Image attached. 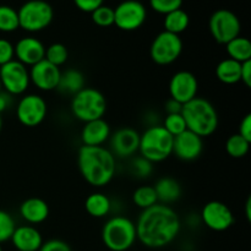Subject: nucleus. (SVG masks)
<instances>
[{
    "label": "nucleus",
    "mask_w": 251,
    "mask_h": 251,
    "mask_svg": "<svg viewBox=\"0 0 251 251\" xmlns=\"http://www.w3.org/2000/svg\"><path fill=\"white\" fill-rule=\"evenodd\" d=\"M240 71H242V63L228 58L218 63L216 68V76L222 83L234 85L240 81Z\"/></svg>",
    "instance_id": "25"
},
{
    "label": "nucleus",
    "mask_w": 251,
    "mask_h": 251,
    "mask_svg": "<svg viewBox=\"0 0 251 251\" xmlns=\"http://www.w3.org/2000/svg\"><path fill=\"white\" fill-rule=\"evenodd\" d=\"M147 10L137 0H125L114 9V25L122 31H135L145 24Z\"/></svg>",
    "instance_id": "11"
},
{
    "label": "nucleus",
    "mask_w": 251,
    "mask_h": 251,
    "mask_svg": "<svg viewBox=\"0 0 251 251\" xmlns=\"http://www.w3.org/2000/svg\"><path fill=\"white\" fill-rule=\"evenodd\" d=\"M245 215H247V218L248 221L251 220V198H248L247 200V203H245Z\"/></svg>",
    "instance_id": "44"
},
{
    "label": "nucleus",
    "mask_w": 251,
    "mask_h": 251,
    "mask_svg": "<svg viewBox=\"0 0 251 251\" xmlns=\"http://www.w3.org/2000/svg\"><path fill=\"white\" fill-rule=\"evenodd\" d=\"M190 17L183 9H178L164 15V31L173 34H180L189 27Z\"/></svg>",
    "instance_id": "27"
},
{
    "label": "nucleus",
    "mask_w": 251,
    "mask_h": 251,
    "mask_svg": "<svg viewBox=\"0 0 251 251\" xmlns=\"http://www.w3.org/2000/svg\"><path fill=\"white\" fill-rule=\"evenodd\" d=\"M85 208L91 217H105L112 210V201L102 193H92L85 200Z\"/></svg>",
    "instance_id": "24"
},
{
    "label": "nucleus",
    "mask_w": 251,
    "mask_h": 251,
    "mask_svg": "<svg viewBox=\"0 0 251 251\" xmlns=\"http://www.w3.org/2000/svg\"><path fill=\"white\" fill-rule=\"evenodd\" d=\"M183 51V41L178 34L163 31L154 37L150 48L151 59L157 65H171Z\"/></svg>",
    "instance_id": "8"
},
{
    "label": "nucleus",
    "mask_w": 251,
    "mask_h": 251,
    "mask_svg": "<svg viewBox=\"0 0 251 251\" xmlns=\"http://www.w3.org/2000/svg\"><path fill=\"white\" fill-rule=\"evenodd\" d=\"M10 240L17 251H38L43 244L41 232L31 225L15 228Z\"/></svg>",
    "instance_id": "19"
},
{
    "label": "nucleus",
    "mask_w": 251,
    "mask_h": 251,
    "mask_svg": "<svg viewBox=\"0 0 251 251\" xmlns=\"http://www.w3.org/2000/svg\"><path fill=\"white\" fill-rule=\"evenodd\" d=\"M183 0H150V6L156 12L167 15L172 11L181 9Z\"/></svg>",
    "instance_id": "35"
},
{
    "label": "nucleus",
    "mask_w": 251,
    "mask_h": 251,
    "mask_svg": "<svg viewBox=\"0 0 251 251\" xmlns=\"http://www.w3.org/2000/svg\"><path fill=\"white\" fill-rule=\"evenodd\" d=\"M181 115L185 120L186 129L200 137L211 136L218 127V114L210 100L195 97L181 108Z\"/></svg>",
    "instance_id": "3"
},
{
    "label": "nucleus",
    "mask_w": 251,
    "mask_h": 251,
    "mask_svg": "<svg viewBox=\"0 0 251 251\" xmlns=\"http://www.w3.org/2000/svg\"><path fill=\"white\" fill-rule=\"evenodd\" d=\"M85 88V76L77 69H68L61 73L56 90L66 95H76Z\"/></svg>",
    "instance_id": "23"
},
{
    "label": "nucleus",
    "mask_w": 251,
    "mask_h": 251,
    "mask_svg": "<svg viewBox=\"0 0 251 251\" xmlns=\"http://www.w3.org/2000/svg\"><path fill=\"white\" fill-rule=\"evenodd\" d=\"M11 104V97L6 92H0V114L7 109Z\"/></svg>",
    "instance_id": "43"
},
{
    "label": "nucleus",
    "mask_w": 251,
    "mask_h": 251,
    "mask_svg": "<svg viewBox=\"0 0 251 251\" xmlns=\"http://www.w3.org/2000/svg\"><path fill=\"white\" fill-rule=\"evenodd\" d=\"M71 112L76 119L83 123L102 119L107 112V100L100 91L85 87L73 96Z\"/></svg>",
    "instance_id": "6"
},
{
    "label": "nucleus",
    "mask_w": 251,
    "mask_h": 251,
    "mask_svg": "<svg viewBox=\"0 0 251 251\" xmlns=\"http://www.w3.org/2000/svg\"><path fill=\"white\" fill-rule=\"evenodd\" d=\"M92 21L100 27H109L114 25V9L103 4L91 12Z\"/></svg>",
    "instance_id": "32"
},
{
    "label": "nucleus",
    "mask_w": 251,
    "mask_h": 251,
    "mask_svg": "<svg viewBox=\"0 0 251 251\" xmlns=\"http://www.w3.org/2000/svg\"><path fill=\"white\" fill-rule=\"evenodd\" d=\"M16 117L27 127L38 126L47 117V103L38 95H25L16 107Z\"/></svg>",
    "instance_id": "12"
},
{
    "label": "nucleus",
    "mask_w": 251,
    "mask_h": 251,
    "mask_svg": "<svg viewBox=\"0 0 251 251\" xmlns=\"http://www.w3.org/2000/svg\"><path fill=\"white\" fill-rule=\"evenodd\" d=\"M240 81H242L247 87H251V60L242 63Z\"/></svg>",
    "instance_id": "41"
},
{
    "label": "nucleus",
    "mask_w": 251,
    "mask_h": 251,
    "mask_svg": "<svg viewBox=\"0 0 251 251\" xmlns=\"http://www.w3.org/2000/svg\"><path fill=\"white\" fill-rule=\"evenodd\" d=\"M110 135L112 132L109 124L102 118L85 123V126L81 131V140L85 146H102L109 140Z\"/></svg>",
    "instance_id": "20"
},
{
    "label": "nucleus",
    "mask_w": 251,
    "mask_h": 251,
    "mask_svg": "<svg viewBox=\"0 0 251 251\" xmlns=\"http://www.w3.org/2000/svg\"><path fill=\"white\" fill-rule=\"evenodd\" d=\"M77 164L82 178L95 188H103L115 176L117 161L112 152L103 146H81Z\"/></svg>",
    "instance_id": "2"
},
{
    "label": "nucleus",
    "mask_w": 251,
    "mask_h": 251,
    "mask_svg": "<svg viewBox=\"0 0 251 251\" xmlns=\"http://www.w3.org/2000/svg\"><path fill=\"white\" fill-rule=\"evenodd\" d=\"M14 58L15 50L11 42H9L7 39L0 38V66L14 60Z\"/></svg>",
    "instance_id": "37"
},
{
    "label": "nucleus",
    "mask_w": 251,
    "mask_h": 251,
    "mask_svg": "<svg viewBox=\"0 0 251 251\" xmlns=\"http://www.w3.org/2000/svg\"><path fill=\"white\" fill-rule=\"evenodd\" d=\"M238 134L240 135V136L244 137L245 140H248V141L251 142V114L245 115L244 118L242 119V122H240L239 124V132Z\"/></svg>",
    "instance_id": "40"
},
{
    "label": "nucleus",
    "mask_w": 251,
    "mask_h": 251,
    "mask_svg": "<svg viewBox=\"0 0 251 251\" xmlns=\"http://www.w3.org/2000/svg\"><path fill=\"white\" fill-rule=\"evenodd\" d=\"M199 82L196 76L190 71H178L172 76L169 81V95L171 98L176 100L180 104L190 102L198 97Z\"/></svg>",
    "instance_id": "14"
},
{
    "label": "nucleus",
    "mask_w": 251,
    "mask_h": 251,
    "mask_svg": "<svg viewBox=\"0 0 251 251\" xmlns=\"http://www.w3.org/2000/svg\"><path fill=\"white\" fill-rule=\"evenodd\" d=\"M1 129H2V117L1 114H0V131H1Z\"/></svg>",
    "instance_id": "45"
},
{
    "label": "nucleus",
    "mask_w": 251,
    "mask_h": 251,
    "mask_svg": "<svg viewBox=\"0 0 251 251\" xmlns=\"http://www.w3.org/2000/svg\"><path fill=\"white\" fill-rule=\"evenodd\" d=\"M20 215L31 226L39 225L49 217V206L43 199L29 198L20 206Z\"/></svg>",
    "instance_id": "21"
},
{
    "label": "nucleus",
    "mask_w": 251,
    "mask_h": 251,
    "mask_svg": "<svg viewBox=\"0 0 251 251\" xmlns=\"http://www.w3.org/2000/svg\"><path fill=\"white\" fill-rule=\"evenodd\" d=\"M132 201L141 210H146V208H150L156 205V203H158V199H157L154 188L149 185L137 188L134 191V195H132Z\"/></svg>",
    "instance_id": "29"
},
{
    "label": "nucleus",
    "mask_w": 251,
    "mask_h": 251,
    "mask_svg": "<svg viewBox=\"0 0 251 251\" xmlns=\"http://www.w3.org/2000/svg\"><path fill=\"white\" fill-rule=\"evenodd\" d=\"M69 58V51L64 44L61 43H53L46 48V55L44 59L49 61L50 64L55 66H61L63 64L66 63Z\"/></svg>",
    "instance_id": "31"
},
{
    "label": "nucleus",
    "mask_w": 251,
    "mask_h": 251,
    "mask_svg": "<svg viewBox=\"0 0 251 251\" xmlns=\"http://www.w3.org/2000/svg\"><path fill=\"white\" fill-rule=\"evenodd\" d=\"M17 15L22 29L27 32H39L51 24L54 10L51 5L44 0H28L17 10Z\"/></svg>",
    "instance_id": "7"
},
{
    "label": "nucleus",
    "mask_w": 251,
    "mask_h": 251,
    "mask_svg": "<svg viewBox=\"0 0 251 251\" xmlns=\"http://www.w3.org/2000/svg\"><path fill=\"white\" fill-rule=\"evenodd\" d=\"M137 239L147 248L159 249L173 243L180 232V218L168 205L156 203L142 210L137 218Z\"/></svg>",
    "instance_id": "1"
},
{
    "label": "nucleus",
    "mask_w": 251,
    "mask_h": 251,
    "mask_svg": "<svg viewBox=\"0 0 251 251\" xmlns=\"http://www.w3.org/2000/svg\"><path fill=\"white\" fill-rule=\"evenodd\" d=\"M208 28L217 43L227 44L240 36L242 25L234 12L227 9H220L211 15Z\"/></svg>",
    "instance_id": "9"
},
{
    "label": "nucleus",
    "mask_w": 251,
    "mask_h": 251,
    "mask_svg": "<svg viewBox=\"0 0 251 251\" xmlns=\"http://www.w3.org/2000/svg\"><path fill=\"white\" fill-rule=\"evenodd\" d=\"M76 7L83 12H92L104 4V0H74Z\"/></svg>",
    "instance_id": "39"
},
{
    "label": "nucleus",
    "mask_w": 251,
    "mask_h": 251,
    "mask_svg": "<svg viewBox=\"0 0 251 251\" xmlns=\"http://www.w3.org/2000/svg\"><path fill=\"white\" fill-rule=\"evenodd\" d=\"M16 223L12 216L4 210H0V244L11 239Z\"/></svg>",
    "instance_id": "34"
},
{
    "label": "nucleus",
    "mask_w": 251,
    "mask_h": 251,
    "mask_svg": "<svg viewBox=\"0 0 251 251\" xmlns=\"http://www.w3.org/2000/svg\"><path fill=\"white\" fill-rule=\"evenodd\" d=\"M181 108H183V104L176 102V100H173V98H171V100L166 103V110L168 114H176V113H181Z\"/></svg>",
    "instance_id": "42"
},
{
    "label": "nucleus",
    "mask_w": 251,
    "mask_h": 251,
    "mask_svg": "<svg viewBox=\"0 0 251 251\" xmlns=\"http://www.w3.org/2000/svg\"><path fill=\"white\" fill-rule=\"evenodd\" d=\"M226 49L229 59H233L238 63L251 60V42L245 37L238 36L237 38L232 39L226 44Z\"/></svg>",
    "instance_id": "26"
},
{
    "label": "nucleus",
    "mask_w": 251,
    "mask_h": 251,
    "mask_svg": "<svg viewBox=\"0 0 251 251\" xmlns=\"http://www.w3.org/2000/svg\"><path fill=\"white\" fill-rule=\"evenodd\" d=\"M0 82L7 95H24L31 83L28 69L14 59L0 66Z\"/></svg>",
    "instance_id": "10"
},
{
    "label": "nucleus",
    "mask_w": 251,
    "mask_h": 251,
    "mask_svg": "<svg viewBox=\"0 0 251 251\" xmlns=\"http://www.w3.org/2000/svg\"><path fill=\"white\" fill-rule=\"evenodd\" d=\"M102 240L110 251L129 250L137 240L136 226L124 216H114L105 222Z\"/></svg>",
    "instance_id": "5"
},
{
    "label": "nucleus",
    "mask_w": 251,
    "mask_h": 251,
    "mask_svg": "<svg viewBox=\"0 0 251 251\" xmlns=\"http://www.w3.org/2000/svg\"><path fill=\"white\" fill-rule=\"evenodd\" d=\"M132 172L137 178H149L153 172V163L142 156L136 157L131 163Z\"/></svg>",
    "instance_id": "36"
},
{
    "label": "nucleus",
    "mask_w": 251,
    "mask_h": 251,
    "mask_svg": "<svg viewBox=\"0 0 251 251\" xmlns=\"http://www.w3.org/2000/svg\"><path fill=\"white\" fill-rule=\"evenodd\" d=\"M2 91V86H1V82H0V92Z\"/></svg>",
    "instance_id": "46"
},
{
    "label": "nucleus",
    "mask_w": 251,
    "mask_h": 251,
    "mask_svg": "<svg viewBox=\"0 0 251 251\" xmlns=\"http://www.w3.org/2000/svg\"><path fill=\"white\" fill-rule=\"evenodd\" d=\"M110 150L114 157L129 158L139 151L140 134L131 127L118 129L110 135Z\"/></svg>",
    "instance_id": "15"
},
{
    "label": "nucleus",
    "mask_w": 251,
    "mask_h": 251,
    "mask_svg": "<svg viewBox=\"0 0 251 251\" xmlns=\"http://www.w3.org/2000/svg\"><path fill=\"white\" fill-rule=\"evenodd\" d=\"M17 28H20V25L16 10L7 5H0V31L9 33Z\"/></svg>",
    "instance_id": "30"
},
{
    "label": "nucleus",
    "mask_w": 251,
    "mask_h": 251,
    "mask_svg": "<svg viewBox=\"0 0 251 251\" xmlns=\"http://www.w3.org/2000/svg\"><path fill=\"white\" fill-rule=\"evenodd\" d=\"M139 151L152 163L164 161L173 153V136L162 125H150L140 135Z\"/></svg>",
    "instance_id": "4"
},
{
    "label": "nucleus",
    "mask_w": 251,
    "mask_h": 251,
    "mask_svg": "<svg viewBox=\"0 0 251 251\" xmlns=\"http://www.w3.org/2000/svg\"><path fill=\"white\" fill-rule=\"evenodd\" d=\"M16 60L25 66H32L43 60L46 55V47L34 37H24L14 46Z\"/></svg>",
    "instance_id": "18"
},
{
    "label": "nucleus",
    "mask_w": 251,
    "mask_h": 251,
    "mask_svg": "<svg viewBox=\"0 0 251 251\" xmlns=\"http://www.w3.org/2000/svg\"><path fill=\"white\" fill-rule=\"evenodd\" d=\"M154 191H156L157 199L163 205H168V203L176 202L179 200L181 196V186L176 179L171 178V176H164L161 178L153 186Z\"/></svg>",
    "instance_id": "22"
},
{
    "label": "nucleus",
    "mask_w": 251,
    "mask_h": 251,
    "mask_svg": "<svg viewBox=\"0 0 251 251\" xmlns=\"http://www.w3.org/2000/svg\"><path fill=\"white\" fill-rule=\"evenodd\" d=\"M29 80L41 91H53L58 88L61 71L58 66L53 65L46 59L34 64L29 69Z\"/></svg>",
    "instance_id": "16"
},
{
    "label": "nucleus",
    "mask_w": 251,
    "mask_h": 251,
    "mask_svg": "<svg viewBox=\"0 0 251 251\" xmlns=\"http://www.w3.org/2000/svg\"><path fill=\"white\" fill-rule=\"evenodd\" d=\"M38 251H71L70 245L60 239H50L43 243Z\"/></svg>",
    "instance_id": "38"
},
{
    "label": "nucleus",
    "mask_w": 251,
    "mask_h": 251,
    "mask_svg": "<svg viewBox=\"0 0 251 251\" xmlns=\"http://www.w3.org/2000/svg\"><path fill=\"white\" fill-rule=\"evenodd\" d=\"M203 225L215 232H225L234 225V215L226 203L221 201H210L201 212Z\"/></svg>",
    "instance_id": "13"
},
{
    "label": "nucleus",
    "mask_w": 251,
    "mask_h": 251,
    "mask_svg": "<svg viewBox=\"0 0 251 251\" xmlns=\"http://www.w3.org/2000/svg\"><path fill=\"white\" fill-rule=\"evenodd\" d=\"M162 126L172 135V136H176V135L184 132L186 129L185 120H184L181 113H176V114H167L164 118V122Z\"/></svg>",
    "instance_id": "33"
},
{
    "label": "nucleus",
    "mask_w": 251,
    "mask_h": 251,
    "mask_svg": "<svg viewBox=\"0 0 251 251\" xmlns=\"http://www.w3.org/2000/svg\"><path fill=\"white\" fill-rule=\"evenodd\" d=\"M202 151V137L194 134L190 130H185L173 137V153L181 161H195L201 156Z\"/></svg>",
    "instance_id": "17"
},
{
    "label": "nucleus",
    "mask_w": 251,
    "mask_h": 251,
    "mask_svg": "<svg viewBox=\"0 0 251 251\" xmlns=\"http://www.w3.org/2000/svg\"><path fill=\"white\" fill-rule=\"evenodd\" d=\"M250 141L245 140L239 134L230 135L226 142V151L232 158H243L250 150Z\"/></svg>",
    "instance_id": "28"
},
{
    "label": "nucleus",
    "mask_w": 251,
    "mask_h": 251,
    "mask_svg": "<svg viewBox=\"0 0 251 251\" xmlns=\"http://www.w3.org/2000/svg\"><path fill=\"white\" fill-rule=\"evenodd\" d=\"M0 251H2V249H1V245H0Z\"/></svg>",
    "instance_id": "47"
}]
</instances>
